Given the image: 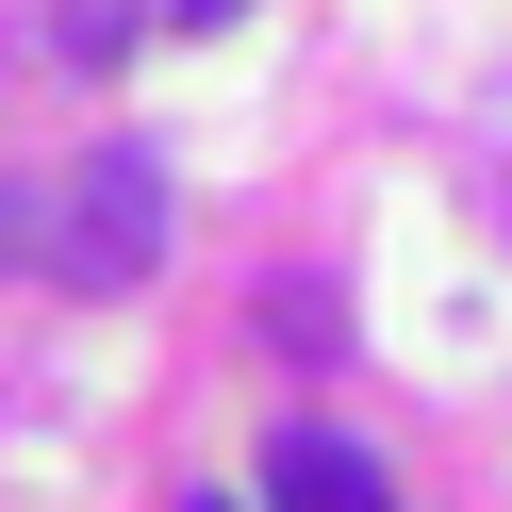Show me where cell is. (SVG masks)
I'll use <instances>...</instances> for the list:
<instances>
[{"label":"cell","mask_w":512,"mask_h":512,"mask_svg":"<svg viewBox=\"0 0 512 512\" xmlns=\"http://www.w3.org/2000/svg\"><path fill=\"white\" fill-rule=\"evenodd\" d=\"M149 232H166V166H149V149H100V166L67 182V215H50V265L67 281H133Z\"/></svg>","instance_id":"cell-1"},{"label":"cell","mask_w":512,"mask_h":512,"mask_svg":"<svg viewBox=\"0 0 512 512\" xmlns=\"http://www.w3.org/2000/svg\"><path fill=\"white\" fill-rule=\"evenodd\" d=\"M265 496L281 512H397V479H380V446H347V430H281L265 446Z\"/></svg>","instance_id":"cell-2"},{"label":"cell","mask_w":512,"mask_h":512,"mask_svg":"<svg viewBox=\"0 0 512 512\" xmlns=\"http://www.w3.org/2000/svg\"><path fill=\"white\" fill-rule=\"evenodd\" d=\"M0 265H17V199H0Z\"/></svg>","instance_id":"cell-3"},{"label":"cell","mask_w":512,"mask_h":512,"mask_svg":"<svg viewBox=\"0 0 512 512\" xmlns=\"http://www.w3.org/2000/svg\"><path fill=\"white\" fill-rule=\"evenodd\" d=\"M182 512H232V496H182Z\"/></svg>","instance_id":"cell-4"}]
</instances>
